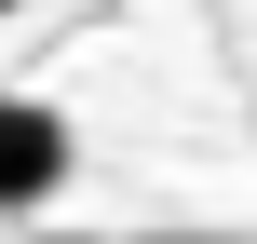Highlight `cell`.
Wrapping results in <instances>:
<instances>
[{"instance_id":"obj_1","label":"cell","mask_w":257,"mask_h":244,"mask_svg":"<svg viewBox=\"0 0 257 244\" xmlns=\"http://www.w3.org/2000/svg\"><path fill=\"white\" fill-rule=\"evenodd\" d=\"M68 163H81L68 109H54V95H0V217H41V204L68 190Z\"/></svg>"},{"instance_id":"obj_2","label":"cell","mask_w":257,"mask_h":244,"mask_svg":"<svg viewBox=\"0 0 257 244\" xmlns=\"http://www.w3.org/2000/svg\"><path fill=\"white\" fill-rule=\"evenodd\" d=\"M0 14H27V0H0Z\"/></svg>"}]
</instances>
